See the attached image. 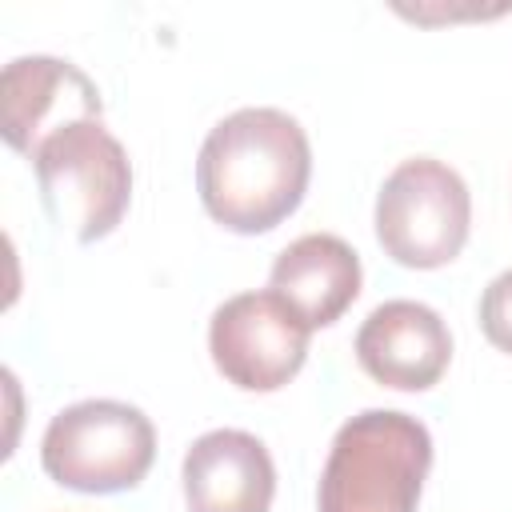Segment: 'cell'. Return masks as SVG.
Segmentation results:
<instances>
[{
  "label": "cell",
  "mask_w": 512,
  "mask_h": 512,
  "mask_svg": "<svg viewBox=\"0 0 512 512\" xmlns=\"http://www.w3.org/2000/svg\"><path fill=\"white\" fill-rule=\"evenodd\" d=\"M156 460L152 420L124 400H76L60 408L40 440V468L52 484L84 496L132 492Z\"/></svg>",
  "instance_id": "277c9868"
},
{
  "label": "cell",
  "mask_w": 512,
  "mask_h": 512,
  "mask_svg": "<svg viewBox=\"0 0 512 512\" xmlns=\"http://www.w3.org/2000/svg\"><path fill=\"white\" fill-rule=\"evenodd\" d=\"M352 352L376 384L428 392L452 364V332L444 316L420 300H384L356 328Z\"/></svg>",
  "instance_id": "ba28073f"
},
{
  "label": "cell",
  "mask_w": 512,
  "mask_h": 512,
  "mask_svg": "<svg viewBox=\"0 0 512 512\" xmlns=\"http://www.w3.org/2000/svg\"><path fill=\"white\" fill-rule=\"evenodd\" d=\"M360 256L348 240L332 232H308L296 236L288 248L276 252L268 288L292 304V312L316 332L336 324L352 300L360 296Z\"/></svg>",
  "instance_id": "30bf717a"
},
{
  "label": "cell",
  "mask_w": 512,
  "mask_h": 512,
  "mask_svg": "<svg viewBox=\"0 0 512 512\" xmlns=\"http://www.w3.org/2000/svg\"><path fill=\"white\" fill-rule=\"evenodd\" d=\"M312 328L272 288L228 296L208 320L216 372L240 392H276L308 360Z\"/></svg>",
  "instance_id": "8992f818"
},
{
  "label": "cell",
  "mask_w": 512,
  "mask_h": 512,
  "mask_svg": "<svg viewBox=\"0 0 512 512\" xmlns=\"http://www.w3.org/2000/svg\"><path fill=\"white\" fill-rule=\"evenodd\" d=\"M480 332L492 348L512 356V268H504L496 280H488V288L480 292Z\"/></svg>",
  "instance_id": "8fae6325"
},
{
  "label": "cell",
  "mask_w": 512,
  "mask_h": 512,
  "mask_svg": "<svg viewBox=\"0 0 512 512\" xmlns=\"http://www.w3.org/2000/svg\"><path fill=\"white\" fill-rule=\"evenodd\" d=\"M180 484L188 512H268L276 496V464L260 436L244 428H212L188 444Z\"/></svg>",
  "instance_id": "9c48e42d"
},
{
  "label": "cell",
  "mask_w": 512,
  "mask_h": 512,
  "mask_svg": "<svg viewBox=\"0 0 512 512\" xmlns=\"http://www.w3.org/2000/svg\"><path fill=\"white\" fill-rule=\"evenodd\" d=\"M432 468V432L400 408H364L332 436L316 512H416Z\"/></svg>",
  "instance_id": "7a4b0ae2"
},
{
  "label": "cell",
  "mask_w": 512,
  "mask_h": 512,
  "mask_svg": "<svg viewBox=\"0 0 512 512\" xmlns=\"http://www.w3.org/2000/svg\"><path fill=\"white\" fill-rule=\"evenodd\" d=\"M312 180V144L284 108H236L216 120L196 156L204 212L236 232L260 236L284 224Z\"/></svg>",
  "instance_id": "6da1fadb"
},
{
  "label": "cell",
  "mask_w": 512,
  "mask_h": 512,
  "mask_svg": "<svg viewBox=\"0 0 512 512\" xmlns=\"http://www.w3.org/2000/svg\"><path fill=\"white\" fill-rule=\"evenodd\" d=\"M32 172L48 220L80 244L116 232L132 204V160L104 120H76L48 136Z\"/></svg>",
  "instance_id": "3957f363"
},
{
  "label": "cell",
  "mask_w": 512,
  "mask_h": 512,
  "mask_svg": "<svg viewBox=\"0 0 512 512\" xmlns=\"http://www.w3.org/2000/svg\"><path fill=\"white\" fill-rule=\"evenodd\" d=\"M376 240L400 268L432 272L452 264L472 228V196L456 168L436 156L400 160L376 192Z\"/></svg>",
  "instance_id": "5b68a950"
},
{
  "label": "cell",
  "mask_w": 512,
  "mask_h": 512,
  "mask_svg": "<svg viewBox=\"0 0 512 512\" xmlns=\"http://www.w3.org/2000/svg\"><path fill=\"white\" fill-rule=\"evenodd\" d=\"M76 120H104L100 88L60 56H16L4 64L0 80V132L8 148L20 156H36V148Z\"/></svg>",
  "instance_id": "52a82bcc"
}]
</instances>
